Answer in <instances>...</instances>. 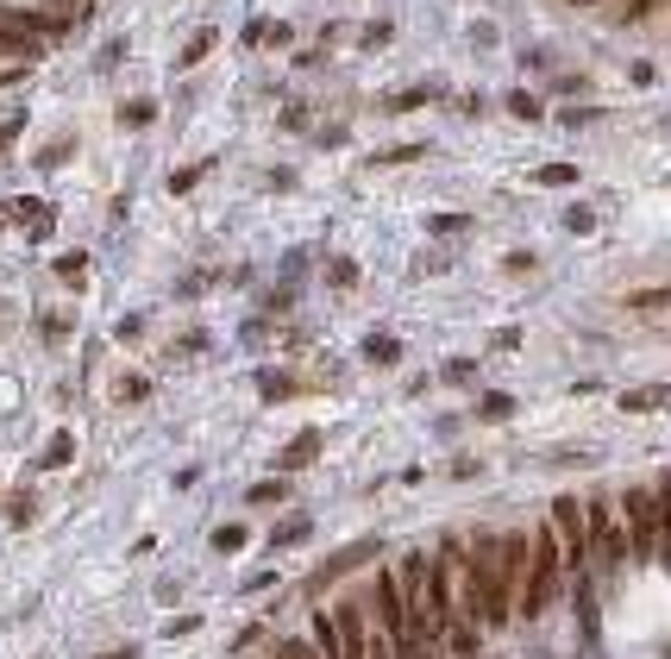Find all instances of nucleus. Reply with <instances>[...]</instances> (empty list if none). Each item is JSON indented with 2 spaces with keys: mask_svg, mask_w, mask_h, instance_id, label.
Wrapping results in <instances>:
<instances>
[{
  "mask_svg": "<svg viewBox=\"0 0 671 659\" xmlns=\"http://www.w3.org/2000/svg\"><path fill=\"white\" fill-rule=\"evenodd\" d=\"M145 396H151L145 378H120V403H145Z\"/></svg>",
  "mask_w": 671,
  "mask_h": 659,
  "instance_id": "nucleus-24",
  "label": "nucleus"
},
{
  "mask_svg": "<svg viewBox=\"0 0 671 659\" xmlns=\"http://www.w3.org/2000/svg\"><path fill=\"white\" fill-rule=\"evenodd\" d=\"M50 7H82V0H50Z\"/></svg>",
  "mask_w": 671,
  "mask_h": 659,
  "instance_id": "nucleus-31",
  "label": "nucleus"
},
{
  "mask_svg": "<svg viewBox=\"0 0 671 659\" xmlns=\"http://www.w3.org/2000/svg\"><path fill=\"white\" fill-rule=\"evenodd\" d=\"M622 408L627 415H652V408H666V390H627Z\"/></svg>",
  "mask_w": 671,
  "mask_h": 659,
  "instance_id": "nucleus-13",
  "label": "nucleus"
},
{
  "mask_svg": "<svg viewBox=\"0 0 671 659\" xmlns=\"http://www.w3.org/2000/svg\"><path fill=\"white\" fill-rule=\"evenodd\" d=\"M572 7H597V0H572Z\"/></svg>",
  "mask_w": 671,
  "mask_h": 659,
  "instance_id": "nucleus-32",
  "label": "nucleus"
},
{
  "mask_svg": "<svg viewBox=\"0 0 671 659\" xmlns=\"http://www.w3.org/2000/svg\"><path fill=\"white\" fill-rule=\"evenodd\" d=\"M540 182H547V189H565V182H577V170H572V164H547Z\"/></svg>",
  "mask_w": 671,
  "mask_h": 659,
  "instance_id": "nucleus-21",
  "label": "nucleus"
},
{
  "mask_svg": "<svg viewBox=\"0 0 671 659\" xmlns=\"http://www.w3.org/2000/svg\"><path fill=\"white\" fill-rule=\"evenodd\" d=\"M251 503H257V508H271V503H283V483H251Z\"/></svg>",
  "mask_w": 671,
  "mask_h": 659,
  "instance_id": "nucleus-22",
  "label": "nucleus"
},
{
  "mask_svg": "<svg viewBox=\"0 0 671 659\" xmlns=\"http://www.w3.org/2000/svg\"><path fill=\"white\" fill-rule=\"evenodd\" d=\"M214 45H220V38H214V26L195 32V38H189V51H182V70H195V63H201L207 51H214Z\"/></svg>",
  "mask_w": 671,
  "mask_h": 659,
  "instance_id": "nucleus-16",
  "label": "nucleus"
},
{
  "mask_svg": "<svg viewBox=\"0 0 671 659\" xmlns=\"http://www.w3.org/2000/svg\"><path fill=\"white\" fill-rule=\"evenodd\" d=\"M7 145H13V127H0V152H7Z\"/></svg>",
  "mask_w": 671,
  "mask_h": 659,
  "instance_id": "nucleus-30",
  "label": "nucleus"
},
{
  "mask_svg": "<svg viewBox=\"0 0 671 659\" xmlns=\"http://www.w3.org/2000/svg\"><path fill=\"white\" fill-rule=\"evenodd\" d=\"M615 515H622L627 528V547H634V559H659V508H652V483H627L622 503H615Z\"/></svg>",
  "mask_w": 671,
  "mask_h": 659,
  "instance_id": "nucleus-4",
  "label": "nucleus"
},
{
  "mask_svg": "<svg viewBox=\"0 0 671 659\" xmlns=\"http://www.w3.org/2000/svg\"><path fill=\"white\" fill-rule=\"evenodd\" d=\"M251 45H289V26H251Z\"/></svg>",
  "mask_w": 671,
  "mask_h": 659,
  "instance_id": "nucleus-20",
  "label": "nucleus"
},
{
  "mask_svg": "<svg viewBox=\"0 0 671 659\" xmlns=\"http://www.w3.org/2000/svg\"><path fill=\"white\" fill-rule=\"evenodd\" d=\"M627 308H640V314H652V308H671V289H634V296H627Z\"/></svg>",
  "mask_w": 671,
  "mask_h": 659,
  "instance_id": "nucleus-17",
  "label": "nucleus"
},
{
  "mask_svg": "<svg viewBox=\"0 0 671 659\" xmlns=\"http://www.w3.org/2000/svg\"><path fill=\"white\" fill-rule=\"evenodd\" d=\"M490 572H496L502 603L515 609V597H522V578H527V534H496V547H490Z\"/></svg>",
  "mask_w": 671,
  "mask_h": 659,
  "instance_id": "nucleus-6",
  "label": "nucleus"
},
{
  "mask_svg": "<svg viewBox=\"0 0 671 659\" xmlns=\"http://www.w3.org/2000/svg\"><path fill=\"white\" fill-rule=\"evenodd\" d=\"M120 127H151V101H132V107H120Z\"/></svg>",
  "mask_w": 671,
  "mask_h": 659,
  "instance_id": "nucleus-23",
  "label": "nucleus"
},
{
  "mask_svg": "<svg viewBox=\"0 0 671 659\" xmlns=\"http://www.w3.org/2000/svg\"><path fill=\"white\" fill-rule=\"evenodd\" d=\"M314 458H321V433L308 428V433H296V440L283 446V458H276V465H283V471H301V465H314Z\"/></svg>",
  "mask_w": 671,
  "mask_h": 659,
  "instance_id": "nucleus-9",
  "label": "nucleus"
},
{
  "mask_svg": "<svg viewBox=\"0 0 671 659\" xmlns=\"http://www.w3.org/2000/svg\"><path fill=\"white\" fill-rule=\"evenodd\" d=\"M565 227H572V232H590V227H597V214H590V207H572V214H565Z\"/></svg>",
  "mask_w": 671,
  "mask_h": 659,
  "instance_id": "nucleus-26",
  "label": "nucleus"
},
{
  "mask_svg": "<svg viewBox=\"0 0 671 659\" xmlns=\"http://www.w3.org/2000/svg\"><path fill=\"white\" fill-rule=\"evenodd\" d=\"M70 458H75V440H70V433H50L45 453H38V465H45V471H57V465H70Z\"/></svg>",
  "mask_w": 671,
  "mask_h": 659,
  "instance_id": "nucleus-12",
  "label": "nucleus"
},
{
  "mask_svg": "<svg viewBox=\"0 0 671 659\" xmlns=\"http://www.w3.org/2000/svg\"><path fill=\"white\" fill-rule=\"evenodd\" d=\"M257 390H264V396H296V378H283V371H264V378H257Z\"/></svg>",
  "mask_w": 671,
  "mask_h": 659,
  "instance_id": "nucleus-18",
  "label": "nucleus"
},
{
  "mask_svg": "<svg viewBox=\"0 0 671 659\" xmlns=\"http://www.w3.org/2000/svg\"><path fill=\"white\" fill-rule=\"evenodd\" d=\"M552 534H559V559H565V565H584V559H590V528H584V496H559V503H552V522H547Z\"/></svg>",
  "mask_w": 671,
  "mask_h": 659,
  "instance_id": "nucleus-5",
  "label": "nucleus"
},
{
  "mask_svg": "<svg viewBox=\"0 0 671 659\" xmlns=\"http://www.w3.org/2000/svg\"><path fill=\"white\" fill-rule=\"evenodd\" d=\"M421 622H427V640L458 622V597H452V540L440 553H427V584H421Z\"/></svg>",
  "mask_w": 671,
  "mask_h": 659,
  "instance_id": "nucleus-2",
  "label": "nucleus"
},
{
  "mask_svg": "<svg viewBox=\"0 0 671 659\" xmlns=\"http://www.w3.org/2000/svg\"><path fill=\"white\" fill-rule=\"evenodd\" d=\"M308 634H314V659H339V628H333V609H314V615H308Z\"/></svg>",
  "mask_w": 671,
  "mask_h": 659,
  "instance_id": "nucleus-8",
  "label": "nucleus"
},
{
  "mask_svg": "<svg viewBox=\"0 0 671 659\" xmlns=\"http://www.w3.org/2000/svg\"><path fill=\"white\" fill-rule=\"evenodd\" d=\"M376 553H383L376 540H358V547H346V553H339V559H326L321 572H314V590H326V584H333V578H346L351 565H371Z\"/></svg>",
  "mask_w": 671,
  "mask_h": 659,
  "instance_id": "nucleus-7",
  "label": "nucleus"
},
{
  "mask_svg": "<svg viewBox=\"0 0 671 659\" xmlns=\"http://www.w3.org/2000/svg\"><path fill=\"white\" fill-rule=\"evenodd\" d=\"M396 358H402L396 333H371V339H364V364H396Z\"/></svg>",
  "mask_w": 671,
  "mask_h": 659,
  "instance_id": "nucleus-10",
  "label": "nucleus"
},
{
  "mask_svg": "<svg viewBox=\"0 0 671 659\" xmlns=\"http://www.w3.org/2000/svg\"><path fill=\"white\" fill-rule=\"evenodd\" d=\"M326 283H339V289H346V283H358V271H351L346 257H339V264H326Z\"/></svg>",
  "mask_w": 671,
  "mask_h": 659,
  "instance_id": "nucleus-28",
  "label": "nucleus"
},
{
  "mask_svg": "<svg viewBox=\"0 0 671 659\" xmlns=\"http://www.w3.org/2000/svg\"><path fill=\"white\" fill-rule=\"evenodd\" d=\"M584 528H590V559H597L602 572H622L634 547H627V528L622 515L609 508V496H584Z\"/></svg>",
  "mask_w": 671,
  "mask_h": 659,
  "instance_id": "nucleus-3",
  "label": "nucleus"
},
{
  "mask_svg": "<svg viewBox=\"0 0 671 659\" xmlns=\"http://www.w3.org/2000/svg\"><path fill=\"white\" fill-rule=\"evenodd\" d=\"M301 534H308V515H283V522L271 528V547H296Z\"/></svg>",
  "mask_w": 671,
  "mask_h": 659,
  "instance_id": "nucleus-14",
  "label": "nucleus"
},
{
  "mask_svg": "<svg viewBox=\"0 0 671 659\" xmlns=\"http://www.w3.org/2000/svg\"><path fill=\"white\" fill-rule=\"evenodd\" d=\"M214 547H220V553H239V547H245V528H220L214 534Z\"/></svg>",
  "mask_w": 671,
  "mask_h": 659,
  "instance_id": "nucleus-25",
  "label": "nucleus"
},
{
  "mask_svg": "<svg viewBox=\"0 0 671 659\" xmlns=\"http://www.w3.org/2000/svg\"><path fill=\"white\" fill-rule=\"evenodd\" d=\"M427 227H433V232H465V214H433Z\"/></svg>",
  "mask_w": 671,
  "mask_h": 659,
  "instance_id": "nucleus-27",
  "label": "nucleus"
},
{
  "mask_svg": "<svg viewBox=\"0 0 671 659\" xmlns=\"http://www.w3.org/2000/svg\"><path fill=\"white\" fill-rule=\"evenodd\" d=\"M508 107H515L522 120H540V101H534V95H508Z\"/></svg>",
  "mask_w": 671,
  "mask_h": 659,
  "instance_id": "nucleus-29",
  "label": "nucleus"
},
{
  "mask_svg": "<svg viewBox=\"0 0 671 659\" xmlns=\"http://www.w3.org/2000/svg\"><path fill=\"white\" fill-rule=\"evenodd\" d=\"M559 565H565V559H559V534L534 528L527 534V578H522V597H515V609H522L527 622L552 609V597H559Z\"/></svg>",
  "mask_w": 671,
  "mask_h": 659,
  "instance_id": "nucleus-1",
  "label": "nucleus"
},
{
  "mask_svg": "<svg viewBox=\"0 0 671 659\" xmlns=\"http://www.w3.org/2000/svg\"><path fill=\"white\" fill-rule=\"evenodd\" d=\"M415 107H427V88H402V95H390V113H415Z\"/></svg>",
  "mask_w": 671,
  "mask_h": 659,
  "instance_id": "nucleus-19",
  "label": "nucleus"
},
{
  "mask_svg": "<svg viewBox=\"0 0 671 659\" xmlns=\"http://www.w3.org/2000/svg\"><path fill=\"white\" fill-rule=\"evenodd\" d=\"M652 508H659V540L671 547V471H659V483H652Z\"/></svg>",
  "mask_w": 671,
  "mask_h": 659,
  "instance_id": "nucleus-11",
  "label": "nucleus"
},
{
  "mask_svg": "<svg viewBox=\"0 0 671 659\" xmlns=\"http://www.w3.org/2000/svg\"><path fill=\"white\" fill-rule=\"evenodd\" d=\"M508 415H515V396H483V403H477V421H508Z\"/></svg>",
  "mask_w": 671,
  "mask_h": 659,
  "instance_id": "nucleus-15",
  "label": "nucleus"
}]
</instances>
